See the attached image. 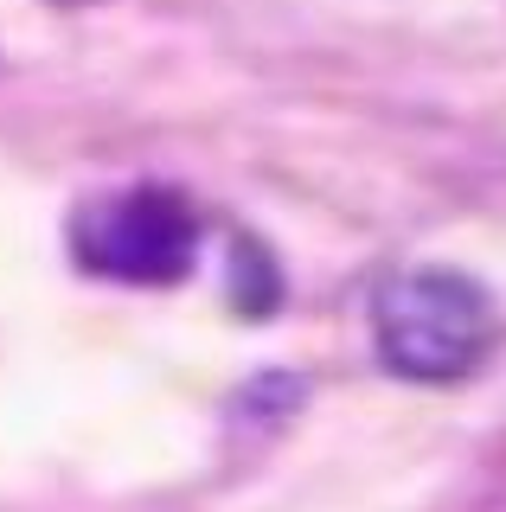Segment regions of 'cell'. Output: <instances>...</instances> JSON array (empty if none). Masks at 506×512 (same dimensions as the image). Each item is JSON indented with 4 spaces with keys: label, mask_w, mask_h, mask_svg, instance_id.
Masks as SVG:
<instances>
[{
    "label": "cell",
    "mask_w": 506,
    "mask_h": 512,
    "mask_svg": "<svg viewBox=\"0 0 506 512\" xmlns=\"http://www.w3.org/2000/svg\"><path fill=\"white\" fill-rule=\"evenodd\" d=\"M372 340L398 378H468L494 346V301L455 269H404L372 295Z\"/></svg>",
    "instance_id": "obj_1"
},
{
    "label": "cell",
    "mask_w": 506,
    "mask_h": 512,
    "mask_svg": "<svg viewBox=\"0 0 506 512\" xmlns=\"http://www.w3.org/2000/svg\"><path fill=\"white\" fill-rule=\"evenodd\" d=\"M77 263L116 282L167 288L193 269L199 256V212L173 186H129L90 199L71 224Z\"/></svg>",
    "instance_id": "obj_2"
}]
</instances>
